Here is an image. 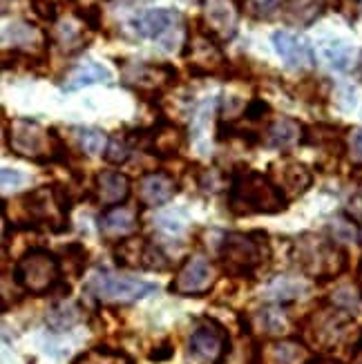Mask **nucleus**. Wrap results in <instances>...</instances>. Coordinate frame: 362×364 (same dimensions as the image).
Returning <instances> with one entry per match:
<instances>
[{"instance_id":"25","label":"nucleus","mask_w":362,"mask_h":364,"mask_svg":"<svg viewBox=\"0 0 362 364\" xmlns=\"http://www.w3.org/2000/svg\"><path fill=\"white\" fill-rule=\"evenodd\" d=\"M282 11H284V18L291 25L309 27V25H313L322 16L324 0H284Z\"/></svg>"},{"instance_id":"44","label":"nucleus","mask_w":362,"mask_h":364,"mask_svg":"<svg viewBox=\"0 0 362 364\" xmlns=\"http://www.w3.org/2000/svg\"><path fill=\"white\" fill-rule=\"evenodd\" d=\"M360 72H362V56H360Z\"/></svg>"},{"instance_id":"27","label":"nucleus","mask_w":362,"mask_h":364,"mask_svg":"<svg viewBox=\"0 0 362 364\" xmlns=\"http://www.w3.org/2000/svg\"><path fill=\"white\" fill-rule=\"evenodd\" d=\"M255 326L262 331L264 336H282L289 328L284 309H280V306H264L255 315Z\"/></svg>"},{"instance_id":"26","label":"nucleus","mask_w":362,"mask_h":364,"mask_svg":"<svg viewBox=\"0 0 362 364\" xmlns=\"http://www.w3.org/2000/svg\"><path fill=\"white\" fill-rule=\"evenodd\" d=\"M309 291V287L304 282L295 279V277H289V275H282V277H275L269 289H266V295H269L271 299H275V302H289V299H295L300 297Z\"/></svg>"},{"instance_id":"34","label":"nucleus","mask_w":362,"mask_h":364,"mask_svg":"<svg viewBox=\"0 0 362 364\" xmlns=\"http://www.w3.org/2000/svg\"><path fill=\"white\" fill-rule=\"evenodd\" d=\"M128 156H130L128 141H123V139H110L107 150H105V159L110 164H123V161H128Z\"/></svg>"},{"instance_id":"42","label":"nucleus","mask_w":362,"mask_h":364,"mask_svg":"<svg viewBox=\"0 0 362 364\" xmlns=\"http://www.w3.org/2000/svg\"><path fill=\"white\" fill-rule=\"evenodd\" d=\"M358 284H360V289H362V262H360V268H358Z\"/></svg>"},{"instance_id":"18","label":"nucleus","mask_w":362,"mask_h":364,"mask_svg":"<svg viewBox=\"0 0 362 364\" xmlns=\"http://www.w3.org/2000/svg\"><path fill=\"white\" fill-rule=\"evenodd\" d=\"M273 45L287 68H291V70L313 68V50L304 36H297L293 31L280 29L273 34Z\"/></svg>"},{"instance_id":"7","label":"nucleus","mask_w":362,"mask_h":364,"mask_svg":"<svg viewBox=\"0 0 362 364\" xmlns=\"http://www.w3.org/2000/svg\"><path fill=\"white\" fill-rule=\"evenodd\" d=\"M154 291L156 287L152 282L119 275V273H107V271L97 273L87 282V293L105 304H132L148 297Z\"/></svg>"},{"instance_id":"15","label":"nucleus","mask_w":362,"mask_h":364,"mask_svg":"<svg viewBox=\"0 0 362 364\" xmlns=\"http://www.w3.org/2000/svg\"><path fill=\"white\" fill-rule=\"evenodd\" d=\"M139 144L156 156H175L186 144V134L179 125L159 121L154 128L139 132Z\"/></svg>"},{"instance_id":"43","label":"nucleus","mask_w":362,"mask_h":364,"mask_svg":"<svg viewBox=\"0 0 362 364\" xmlns=\"http://www.w3.org/2000/svg\"><path fill=\"white\" fill-rule=\"evenodd\" d=\"M356 364H362V351H356Z\"/></svg>"},{"instance_id":"2","label":"nucleus","mask_w":362,"mask_h":364,"mask_svg":"<svg viewBox=\"0 0 362 364\" xmlns=\"http://www.w3.org/2000/svg\"><path fill=\"white\" fill-rule=\"evenodd\" d=\"M68 195L56 186H41L14 201V224L27 228H50L54 232L68 230Z\"/></svg>"},{"instance_id":"45","label":"nucleus","mask_w":362,"mask_h":364,"mask_svg":"<svg viewBox=\"0 0 362 364\" xmlns=\"http://www.w3.org/2000/svg\"><path fill=\"white\" fill-rule=\"evenodd\" d=\"M360 190H362V179H360Z\"/></svg>"},{"instance_id":"33","label":"nucleus","mask_w":362,"mask_h":364,"mask_svg":"<svg viewBox=\"0 0 362 364\" xmlns=\"http://www.w3.org/2000/svg\"><path fill=\"white\" fill-rule=\"evenodd\" d=\"M58 45L65 52H74V50H81L85 43H83V36L78 34L72 25H65V27L58 29Z\"/></svg>"},{"instance_id":"30","label":"nucleus","mask_w":362,"mask_h":364,"mask_svg":"<svg viewBox=\"0 0 362 364\" xmlns=\"http://www.w3.org/2000/svg\"><path fill=\"white\" fill-rule=\"evenodd\" d=\"M304 144L309 146H318V148H326V150H342L340 136L336 128H329V125H316V128H309Z\"/></svg>"},{"instance_id":"36","label":"nucleus","mask_w":362,"mask_h":364,"mask_svg":"<svg viewBox=\"0 0 362 364\" xmlns=\"http://www.w3.org/2000/svg\"><path fill=\"white\" fill-rule=\"evenodd\" d=\"M65 3V0H31V7L41 16L43 21H56L58 16V5Z\"/></svg>"},{"instance_id":"1","label":"nucleus","mask_w":362,"mask_h":364,"mask_svg":"<svg viewBox=\"0 0 362 364\" xmlns=\"http://www.w3.org/2000/svg\"><path fill=\"white\" fill-rule=\"evenodd\" d=\"M287 195L275 181L262 172L246 170L233 175L228 186V208L238 217L277 215L287 210Z\"/></svg>"},{"instance_id":"21","label":"nucleus","mask_w":362,"mask_h":364,"mask_svg":"<svg viewBox=\"0 0 362 364\" xmlns=\"http://www.w3.org/2000/svg\"><path fill=\"white\" fill-rule=\"evenodd\" d=\"M137 210L128 208V205H115V208H107L99 217V230L105 237H112V240H125L137 230Z\"/></svg>"},{"instance_id":"14","label":"nucleus","mask_w":362,"mask_h":364,"mask_svg":"<svg viewBox=\"0 0 362 364\" xmlns=\"http://www.w3.org/2000/svg\"><path fill=\"white\" fill-rule=\"evenodd\" d=\"M186 60L193 74H219L226 68V58L208 31H197L186 41Z\"/></svg>"},{"instance_id":"3","label":"nucleus","mask_w":362,"mask_h":364,"mask_svg":"<svg viewBox=\"0 0 362 364\" xmlns=\"http://www.w3.org/2000/svg\"><path fill=\"white\" fill-rule=\"evenodd\" d=\"M293 259L300 271L318 282L336 279L347 271V250L336 240H326L316 232H304L293 244Z\"/></svg>"},{"instance_id":"6","label":"nucleus","mask_w":362,"mask_h":364,"mask_svg":"<svg viewBox=\"0 0 362 364\" xmlns=\"http://www.w3.org/2000/svg\"><path fill=\"white\" fill-rule=\"evenodd\" d=\"M63 275V266L45 248H29L14 266V282L29 295L52 293Z\"/></svg>"},{"instance_id":"40","label":"nucleus","mask_w":362,"mask_h":364,"mask_svg":"<svg viewBox=\"0 0 362 364\" xmlns=\"http://www.w3.org/2000/svg\"><path fill=\"white\" fill-rule=\"evenodd\" d=\"M172 353H175V346H172L170 342H164V344L159 346V349L150 353V360H154V362H161V360H168V358H172Z\"/></svg>"},{"instance_id":"29","label":"nucleus","mask_w":362,"mask_h":364,"mask_svg":"<svg viewBox=\"0 0 362 364\" xmlns=\"http://www.w3.org/2000/svg\"><path fill=\"white\" fill-rule=\"evenodd\" d=\"M78 148H81L85 154L97 156V154H105L110 139L101 132V130H92V128H78L74 130Z\"/></svg>"},{"instance_id":"20","label":"nucleus","mask_w":362,"mask_h":364,"mask_svg":"<svg viewBox=\"0 0 362 364\" xmlns=\"http://www.w3.org/2000/svg\"><path fill=\"white\" fill-rule=\"evenodd\" d=\"M130 177L119 170H101L97 175V201L103 208L123 205L130 197Z\"/></svg>"},{"instance_id":"24","label":"nucleus","mask_w":362,"mask_h":364,"mask_svg":"<svg viewBox=\"0 0 362 364\" xmlns=\"http://www.w3.org/2000/svg\"><path fill=\"white\" fill-rule=\"evenodd\" d=\"M300 141H302V125L289 117L275 119L269 125V130H266V144L277 150L293 148L295 144H300Z\"/></svg>"},{"instance_id":"12","label":"nucleus","mask_w":362,"mask_h":364,"mask_svg":"<svg viewBox=\"0 0 362 364\" xmlns=\"http://www.w3.org/2000/svg\"><path fill=\"white\" fill-rule=\"evenodd\" d=\"M175 68L166 63H130L121 72V81L139 94H159L175 83Z\"/></svg>"},{"instance_id":"31","label":"nucleus","mask_w":362,"mask_h":364,"mask_svg":"<svg viewBox=\"0 0 362 364\" xmlns=\"http://www.w3.org/2000/svg\"><path fill=\"white\" fill-rule=\"evenodd\" d=\"M322 54L324 58L331 63V68H338V70H347L349 63H351V50L344 43L336 41V43H326L322 47Z\"/></svg>"},{"instance_id":"16","label":"nucleus","mask_w":362,"mask_h":364,"mask_svg":"<svg viewBox=\"0 0 362 364\" xmlns=\"http://www.w3.org/2000/svg\"><path fill=\"white\" fill-rule=\"evenodd\" d=\"M203 21H206V31L211 36L219 41L233 38L240 21L235 0H203Z\"/></svg>"},{"instance_id":"9","label":"nucleus","mask_w":362,"mask_h":364,"mask_svg":"<svg viewBox=\"0 0 362 364\" xmlns=\"http://www.w3.org/2000/svg\"><path fill=\"white\" fill-rule=\"evenodd\" d=\"M188 351L193 358L208 364H224L230 353L228 331L217 320H201L188 340Z\"/></svg>"},{"instance_id":"35","label":"nucleus","mask_w":362,"mask_h":364,"mask_svg":"<svg viewBox=\"0 0 362 364\" xmlns=\"http://www.w3.org/2000/svg\"><path fill=\"white\" fill-rule=\"evenodd\" d=\"M282 5H284L282 0H246V9L257 16V18H266V16L273 14Z\"/></svg>"},{"instance_id":"39","label":"nucleus","mask_w":362,"mask_h":364,"mask_svg":"<svg viewBox=\"0 0 362 364\" xmlns=\"http://www.w3.org/2000/svg\"><path fill=\"white\" fill-rule=\"evenodd\" d=\"M25 181V177L21 175V172H16V170H3V188L7 190L9 186L11 188H16V186H21Z\"/></svg>"},{"instance_id":"22","label":"nucleus","mask_w":362,"mask_h":364,"mask_svg":"<svg viewBox=\"0 0 362 364\" xmlns=\"http://www.w3.org/2000/svg\"><path fill=\"white\" fill-rule=\"evenodd\" d=\"M110 81H112V74H110L107 68H103L101 63H94V60H83V63H78V65H74L68 72V76L63 78V90L74 92L92 83H110Z\"/></svg>"},{"instance_id":"38","label":"nucleus","mask_w":362,"mask_h":364,"mask_svg":"<svg viewBox=\"0 0 362 364\" xmlns=\"http://www.w3.org/2000/svg\"><path fill=\"white\" fill-rule=\"evenodd\" d=\"M349 152L356 161L362 164V130H351L349 134Z\"/></svg>"},{"instance_id":"8","label":"nucleus","mask_w":362,"mask_h":364,"mask_svg":"<svg viewBox=\"0 0 362 364\" xmlns=\"http://www.w3.org/2000/svg\"><path fill=\"white\" fill-rule=\"evenodd\" d=\"M351 315L349 311H344L336 304L322 306L316 313L309 315V320L304 324V333L309 342L318 349H334V346L347 336V331L351 326Z\"/></svg>"},{"instance_id":"4","label":"nucleus","mask_w":362,"mask_h":364,"mask_svg":"<svg viewBox=\"0 0 362 364\" xmlns=\"http://www.w3.org/2000/svg\"><path fill=\"white\" fill-rule=\"evenodd\" d=\"M219 259L235 277H253L271 262V242L266 232H226L219 246Z\"/></svg>"},{"instance_id":"41","label":"nucleus","mask_w":362,"mask_h":364,"mask_svg":"<svg viewBox=\"0 0 362 364\" xmlns=\"http://www.w3.org/2000/svg\"><path fill=\"white\" fill-rule=\"evenodd\" d=\"M307 364H342L340 360H334V358H316V360H311Z\"/></svg>"},{"instance_id":"37","label":"nucleus","mask_w":362,"mask_h":364,"mask_svg":"<svg viewBox=\"0 0 362 364\" xmlns=\"http://www.w3.org/2000/svg\"><path fill=\"white\" fill-rule=\"evenodd\" d=\"M334 7L344 16L347 21H356L360 11H362V5H360V0H334Z\"/></svg>"},{"instance_id":"28","label":"nucleus","mask_w":362,"mask_h":364,"mask_svg":"<svg viewBox=\"0 0 362 364\" xmlns=\"http://www.w3.org/2000/svg\"><path fill=\"white\" fill-rule=\"evenodd\" d=\"M72 364H132V358L123 351L99 346V349H90L81 355H76L72 360Z\"/></svg>"},{"instance_id":"5","label":"nucleus","mask_w":362,"mask_h":364,"mask_svg":"<svg viewBox=\"0 0 362 364\" xmlns=\"http://www.w3.org/2000/svg\"><path fill=\"white\" fill-rule=\"evenodd\" d=\"M7 146L16 156L31 161H63L65 146L54 134V130H45L43 125L29 119H14L7 125Z\"/></svg>"},{"instance_id":"17","label":"nucleus","mask_w":362,"mask_h":364,"mask_svg":"<svg viewBox=\"0 0 362 364\" xmlns=\"http://www.w3.org/2000/svg\"><path fill=\"white\" fill-rule=\"evenodd\" d=\"M257 358L260 364H307L311 362V351L302 340L275 338L262 344Z\"/></svg>"},{"instance_id":"10","label":"nucleus","mask_w":362,"mask_h":364,"mask_svg":"<svg viewBox=\"0 0 362 364\" xmlns=\"http://www.w3.org/2000/svg\"><path fill=\"white\" fill-rule=\"evenodd\" d=\"M217 282V268L211 264V259L195 255L188 257L179 271L175 273L170 282V293L181 295V297H199L206 295Z\"/></svg>"},{"instance_id":"11","label":"nucleus","mask_w":362,"mask_h":364,"mask_svg":"<svg viewBox=\"0 0 362 364\" xmlns=\"http://www.w3.org/2000/svg\"><path fill=\"white\" fill-rule=\"evenodd\" d=\"M134 29L137 34L159 41L164 45V50H175V45L181 41V16L172 9H150L144 11L134 18Z\"/></svg>"},{"instance_id":"19","label":"nucleus","mask_w":362,"mask_h":364,"mask_svg":"<svg viewBox=\"0 0 362 364\" xmlns=\"http://www.w3.org/2000/svg\"><path fill=\"white\" fill-rule=\"evenodd\" d=\"M175 193H177V181L170 175H166V172H148L137 183V197L148 208H156V205L168 203L175 197Z\"/></svg>"},{"instance_id":"13","label":"nucleus","mask_w":362,"mask_h":364,"mask_svg":"<svg viewBox=\"0 0 362 364\" xmlns=\"http://www.w3.org/2000/svg\"><path fill=\"white\" fill-rule=\"evenodd\" d=\"M115 259L123 268H144V271H166L168 257L159 246L144 237H125L115 248Z\"/></svg>"},{"instance_id":"23","label":"nucleus","mask_w":362,"mask_h":364,"mask_svg":"<svg viewBox=\"0 0 362 364\" xmlns=\"http://www.w3.org/2000/svg\"><path fill=\"white\" fill-rule=\"evenodd\" d=\"M273 168H277V172H275L277 186L291 195H302L313 183L311 170L300 161H282V164H275Z\"/></svg>"},{"instance_id":"32","label":"nucleus","mask_w":362,"mask_h":364,"mask_svg":"<svg viewBox=\"0 0 362 364\" xmlns=\"http://www.w3.org/2000/svg\"><path fill=\"white\" fill-rule=\"evenodd\" d=\"M76 320H78V311L70 304H58L50 313V326H54L58 331L70 328Z\"/></svg>"}]
</instances>
